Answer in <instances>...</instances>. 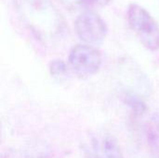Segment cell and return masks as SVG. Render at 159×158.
<instances>
[{
	"label": "cell",
	"instance_id": "277c9868",
	"mask_svg": "<svg viewBox=\"0 0 159 158\" xmlns=\"http://www.w3.org/2000/svg\"><path fill=\"white\" fill-rule=\"evenodd\" d=\"M146 138L153 157L159 158V115H153L148 122Z\"/></svg>",
	"mask_w": 159,
	"mask_h": 158
},
{
	"label": "cell",
	"instance_id": "6da1fadb",
	"mask_svg": "<svg viewBox=\"0 0 159 158\" xmlns=\"http://www.w3.org/2000/svg\"><path fill=\"white\" fill-rule=\"evenodd\" d=\"M128 21L144 47L151 51L159 49V25L151 14L137 3L128 8Z\"/></svg>",
	"mask_w": 159,
	"mask_h": 158
},
{
	"label": "cell",
	"instance_id": "5b68a950",
	"mask_svg": "<svg viewBox=\"0 0 159 158\" xmlns=\"http://www.w3.org/2000/svg\"><path fill=\"white\" fill-rule=\"evenodd\" d=\"M102 155L98 158H124L121 147L117 140L113 136H106L102 143Z\"/></svg>",
	"mask_w": 159,
	"mask_h": 158
},
{
	"label": "cell",
	"instance_id": "3957f363",
	"mask_svg": "<svg viewBox=\"0 0 159 158\" xmlns=\"http://www.w3.org/2000/svg\"><path fill=\"white\" fill-rule=\"evenodd\" d=\"M75 30L78 38L89 46L102 43L107 34V25L102 17L93 11L80 13L75 21Z\"/></svg>",
	"mask_w": 159,
	"mask_h": 158
},
{
	"label": "cell",
	"instance_id": "9c48e42d",
	"mask_svg": "<svg viewBox=\"0 0 159 158\" xmlns=\"http://www.w3.org/2000/svg\"><path fill=\"white\" fill-rule=\"evenodd\" d=\"M90 158H98V157H97V156H91Z\"/></svg>",
	"mask_w": 159,
	"mask_h": 158
},
{
	"label": "cell",
	"instance_id": "ba28073f",
	"mask_svg": "<svg viewBox=\"0 0 159 158\" xmlns=\"http://www.w3.org/2000/svg\"><path fill=\"white\" fill-rule=\"evenodd\" d=\"M81 2L87 5L103 7V6H106L110 2V0H81Z\"/></svg>",
	"mask_w": 159,
	"mask_h": 158
},
{
	"label": "cell",
	"instance_id": "8992f818",
	"mask_svg": "<svg viewBox=\"0 0 159 158\" xmlns=\"http://www.w3.org/2000/svg\"><path fill=\"white\" fill-rule=\"evenodd\" d=\"M67 65L61 60H54L49 63L50 74L54 77H63L68 73Z\"/></svg>",
	"mask_w": 159,
	"mask_h": 158
},
{
	"label": "cell",
	"instance_id": "52a82bcc",
	"mask_svg": "<svg viewBox=\"0 0 159 158\" xmlns=\"http://www.w3.org/2000/svg\"><path fill=\"white\" fill-rule=\"evenodd\" d=\"M126 98H127V103L133 109V111H135L138 114L143 113L145 111L146 109L145 103L141 99H139L133 94H129L127 95Z\"/></svg>",
	"mask_w": 159,
	"mask_h": 158
},
{
	"label": "cell",
	"instance_id": "7a4b0ae2",
	"mask_svg": "<svg viewBox=\"0 0 159 158\" xmlns=\"http://www.w3.org/2000/svg\"><path fill=\"white\" fill-rule=\"evenodd\" d=\"M102 54L95 47L79 44L72 47L68 62L73 73L81 79L96 74L102 65Z\"/></svg>",
	"mask_w": 159,
	"mask_h": 158
}]
</instances>
